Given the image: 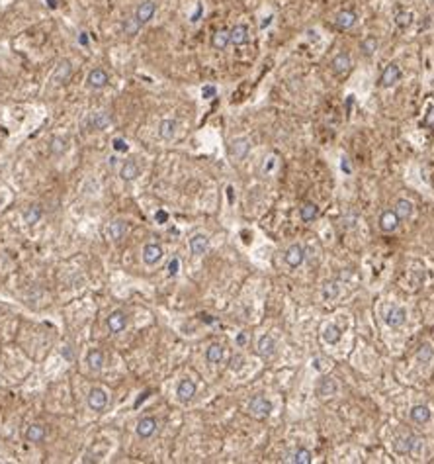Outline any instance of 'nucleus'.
Returning <instances> with one entry per match:
<instances>
[{
  "mask_svg": "<svg viewBox=\"0 0 434 464\" xmlns=\"http://www.w3.org/2000/svg\"><path fill=\"white\" fill-rule=\"evenodd\" d=\"M223 355H225L223 347H221L219 343H211V345L207 347V351H205V360H207L209 364H217V362L223 360Z\"/></svg>",
  "mask_w": 434,
  "mask_h": 464,
  "instance_id": "cd10ccee",
  "label": "nucleus"
},
{
  "mask_svg": "<svg viewBox=\"0 0 434 464\" xmlns=\"http://www.w3.org/2000/svg\"><path fill=\"white\" fill-rule=\"evenodd\" d=\"M127 233V223L126 221H122V219H116V221H112L108 227V235L110 239H114V241H120L124 235Z\"/></svg>",
  "mask_w": 434,
  "mask_h": 464,
  "instance_id": "c85d7f7f",
  "label": "nucleus"
},
{
  "mask_svg": "<svg viewBox=\"0 0 434 464\" xmlns=\"http://www.w3.org/2000/svg\"><path fill=\"white\" fill-rule=\"evenodd\" d=\"M122 28H124V34H126V36H135V34L141 30V24L137 22L135 16H129V18L124 22V26H122Z\"/></svg>",
  "mask_w": 434,
  "mask_h": 464,
  "instance_id": "4c0bfd02",
  "label": "nucleus"
},
{
  "mask_svg": "<svg viewBox=\"0 0 434 464\" xmlns=\"http://www.w3.org/2000/svg\"><path fill=\"white\" fill-rule=\"evenodd\" d=\"M418 446H420V439L415 437V435H409V437H397L395 445H393V450L397 454H411Z\"/></svg>",
  "mask_w": 434,
  "mask_h": 464,
  "instance_id": "7ed1b4c3",
  "label": "nucleus"
},
{
  "mask_svg": "<svg viewBox=\"0 0 434 464\" xmlns=\"http://www.w3.org/2000/svg\"><path fill=\"white\" fill-rule=\"evenodd\" d=\"M411 22H413V14L411 12H399L397 16H395V24H397L399 28H409Z\"/></svg>",
  "mask_w": 434,
  "mask_h": 464,
  "instance_id": "ea45409f",
  "label": "nucleus"
},
{
  "mask_svg": "<svg viewBox=\"0 0 434 464\" xmlns=\"http://www.w3.org/2000/svg\"><path fill=\"white\" fill-rule=\"evenodd\" d=\"M78 43H80L82 47L88 45V34H86V32H80V34H78Z\"/></svg>",
  "mask_w": 434,
  "mask_h": 464,
  "instance_id": "8fccbe9b",
  "label": "nucleus"
},
{
  "mask_svg": "<svg viewBox=\"0 0 434 464\" xmlns=\"http://www.w3.org/2000/svg\"><path fill=\"white\" fill-rule=\"evenodd\" d=\"M249 151H251V141L245 139V137H237V139H233L231 145H229V153H231V157H233L235 161L245 159V157L249 155Z\"/></svg>",
  "mask_w": 434,
  "mask_h": 464,
  "instance_id": "9b49d317",
  "label": "nucleus"
},
{
  "mask_svg": "<svg viewBox=\"0 0 434 464\" xmlns=\"http://www.w3.org/2000/svg\"><path fill=\"white\" fill-rule=\"evenodd\" d=\"M41 215H43V210H41V206H37V204H34V206H30L26 212H24V223H28V225H36L37 221L41 219Z\"/></svg>",
  "mask_w": 434,
  "mask_h": 464,
  "instance_id": "7c9ffc66",
  "label": "nucleus"
},
{
  "mask_svg": "<svg viewBox=\"0 0 434 464\" xmlns=\"http://www.w3.org/2000/svg\"><path fill=\"white\" fill-rule=\"evenodd\" d=\"M266 161H268V163H266V165H264V173H270L272 169H274V167H276V157H268V159H266Z\"/></svg>",
  "mask_w": 434,
  "mask_h": 464,
  "instance_id": "09e8293b",
  "label": "nucleus"
},
{
  "mask_svg": "<svg viewBox=\"0 0 434 464\" xmlns=\"http://www.w3.org/2000/svg\"><path fill=\"white\" fill-rule=\"evenodd\" d=\"M317 214H319V208H317V204H313V202H305V204L301 206V210H299V215H301L303 221H313V219L317 217Z\"/></svg>",
  "mask_w": 434,
  "mask_h": 464,
  "instance_id": "c9c22d12",
  "label": "nucleus"
},
{
  "mask_svg": "<svg viewBox=\"0 0 434 464\" xmlns=\"http://www.w3.org/2000/svg\"><path fill=\"white\" fill-rule=\"evenodd\" d=\"M331 67H333V72H335V74L343 76V74H346V72L352 69V59H350V55L343 51V53H339L335 59H333Z\"/></svg>",
  "mask_w": 434,
  "mask_h": 464,
  "instance_id": "2eb2a0df",
  "label": "nucleus"
},
{
  "mask_svg": "<svg viewBox=\"0 0 434 464\" xmlns=\"http://www.w3.org/2000/svg\"><path fill=\"white\" fill-rule=\"evenodd\" d=\"M432 349L428 347V345H422L420 349H418V353H416V358L418 360H422V362H426V360H430V357H432Z\"/></svg>",
  "mask_w": 434,
  "mask_h": 464,
  "instance_id": "79ce46f5",
  "label": "nucleus"
},
{
  "mask_svg": "<svg viewBox=\"0 0 434 464\" xmlns=\"http://www.w3.org/2000/svg\"><path fill=\"white\" fill-rule=\"evenodd\" d=\"M399 79H401V69H399V65L397 63H389V65L383 69V72H381L380 87L389 89V87H393L395 83H399Z\"/></svg>",
  "mask_w": 434,
  "mask_h": 464,
  "instance_id": "423d86ee",
  "label": "nucleus"
},
{
  "mask_svg": "<svg viewBox=\"0 0 434 464\" xmlns=\"http://www.w3.org/2000/svg\"><path fill=\"white\" fill-rule=\"evenodd\" d=\"M284 259H286V265H288L289 268H297L301 263H303V259H305V251H303L301 245L293 243V245H289L288 247Z\"/></svg>",
  "mask_w": 434,
  "mask_h": 464,
  "instance_id": "f8f14e48",
  "label": "nucleus"
},
{
  "mask_svg": "<svg viewBox=\"0 0 434 464\" xmlns=\"http://www.w3.org/2000/svg\"><path fill=\"white\" fill-rule=\"evenodd\" d=\"M112 124V116L108 112H96L88 118V125L92 129H106Z\"/></svg>",
  "mask_w": 434,
  "mask_h": 464,
  "instance_id": "393cba45",
  "label": "nucleus"
},
{
  "mask_svg": "<svg viewBox=\"0 0 434 464\" xmlns=\"http://www.w3.org/2000/svg\"><path fill=\"white\" fill-rule=\"evenodd\" d=\"M112 147H114V151H116V153H126L127 149H129L127 141L126 139H122V137H116V139L112 141Z\"/></svg>",
  "mask_w": 434,
  "mask_h": 464,
  "instance_id": "37998d69",
  "label": "nucleus"
},
{
  "mask_svg": "<svg viewBox=\"0 0 434 464\" xmlns=\"http://www.w3.org/2000/svg\"><path fill=\"white\" fill-rule=\"evenodd\" d=\"M256 353H258V357L268 360V358L276 353V341L272 339L270 335H262V337L258 339V345H256Z\"/></svg>",
  "mask_w": 434,
  "mask_h": 464,
  "instance_id": "f3484780",
  "label": "nucleus"
},
{
  "mask_svg": "<svg viewBox=\"0 0 434 464\" xmlns=\"http://www.w3.org/2000/svg\"><path fill=\"white\" fill-rule=\"evenodd\" d=\"M139 175H141V169H139V165L135 161H126L122 165V169H120V179L126 180V182L135 180Z\"/></svg>",
  "mask_w": 434,
  "mask_h": 464,
  "instance_id": "4be33fe9",
  "label": "nucleus"
},
{
  "mask_svg": "<svg viewBox=\"0 0 434 464\" xmlns=\"http://www.w3.org/2000/svg\"><path fill=\"white\" fill-rule=\"evenodd\" d=\"M215 94H217V89L215 87H211V85H207V87H203V89H201V96H203V98H207V100H209V98H213Z\"/></svg>",
  "mask_w": 434,
  "mask_h": 464,
  "instance_id": "49530a36",
  "label": "nucleus"
},
{
  "mask_svg": "<svg viewBox=\"0 0 434 464\" xmlns=\"http://www.w3.org/2000/svg\"><path fill=\"white\" fill-rule=\"evenodd\" d=\"M337 390H339V384L333 380V378H329V376H325L323 380H321V386H319V394L323 396V398H331V396H335L337 394Z\"/></svg>",
  "mask_w": 434,
  "mask_h": 464,
  "instance_id": "473e14b6",
  "label": "nucleus"
},
{
  "mask_svg": "<svg viewBox=\"0 0 434 464\" xmlns=\"http://www.w3.org/2000/svg\"><path fill=\"white\" fill-rule=\"evenodd\" d=\"M249 413L254 419H266L272 413V402L264 396H254L249 402Z\"/></svg>",
  "mask_w": 434,
  "mask_h": 464,
  "instance_id": "f257e3e1",
  "label": "nucleus"
},
{
  "mask_svg": "<svg viewBox=\"0 0 434 464\" xmlns=\"http://www.w3.org/2000/svg\"><path fill=\"white\" fill-rule=\"evenodd\" d=\"M176 396H178V400H180L182 404H188V402L196 396V384H194L190 378L180 380V384H178V388H176Z\"/></svg>",
  "mask_w": 434,
  "mask_h": 464,
  "instance_id": "dca6fc26",
  "label": "nucleus"
},
{
  "mask_svg": "<svg viewBox=\"0 0 434 464\" xmlns=\"http://www.w3.org/2000/svg\"><path fill=\"white\" fill-rule=\"evenodd\" d=\"M155 12H157V4L153 2V0H145V2H141L139 6H137V10H135V18H137V22L141 24V26H145L147 22H151L153 20V16H155Z\"/></svg>",
  "mask_w": 434,
  "mask_h": 464,
  "instance_id": "1a4fd4ad",
  "label": "nucleus"
},
{
  "mask_svg": "<svg viewBox=\"0 0 434 464\" xmlns=\"http://www.w3.org/2000/svg\"><path fill=\"white\" fill-rule=\"evenodd\" d=\"M201 12H203V6H201V4H198V8H196V12L192 14V18H190V20H192V22L196 24V22H198V20H199V16H201Z\"/></svg>",
  "mask_w": 434,
  "mask_h": 464,
  "instance_id": "3c124183",
  "label": "nucleus"
},
{
  "mask_svg": "<svg viewBox=\"0 0 434 464\" xmlns=\"http://www.w3.org/2000/svg\"><path fill=\"white\" fill-rule=\"evenodd\" d=\"M426 125H428V127H434V108L428 112V116H426Z\"/></svg>",
  "mask_w": 434,
  "mask_h": 464,
  "instance_id": "603ef678",
  "label": "nucleus"
},
{
  "mask_svg": "<svg viewBox=\"0 0 434 464\" xmlns=\"http://www.w3.org/2000/svg\"><path fill=\"white\" fill-rule=\"evenodd\" d=\"M155 219H157V223H166V221H168V214H166L164 210H157Z\"/></svg>",
  "mask_w": 434,
  "mask_h": 464,
  "instance_id": "de8ad7c7",
  "label": "nucleus"
},
{
  "mask_svg": "<svg viewBox=\"0 0 434 464\" xmlns=\"http://www.w3.org/2000/svg\"><path fill=\"white\" fill-rule=\"evenodd\" d=\"M343 169H344V173H350V167H348V163L346 161H343Z\"/></svg>",
  "mask_w": 434,
  "mask_h": 464,
  "instance_id": "6e6d98bb",
  "label": "nucleus"
},
{
  "mask_svg": "<svg viewBox=\"0 0 434 464\" xmlns=\"http://www.w3.org/2000/svg\"><path fill=\"white\" fill-rule=\"evenodd\" d=\"M86 404H88V408H90L92 411H96V413H100V411L106 410V406H108V394H106V390H102V388H92L90 392H88V396H86Z\"/></svg>",
  "mask_w": 434,
  "mask_h": 464,
  "instance_id": "f03ea898",
  "label": "nucleus"
},
{
  "mask_svg": "<svg viewBox=\"0 0 434 464\" xmlns=\"http://www.w3.org/2000/svg\"><path fill=\"white\" fill-rule=\"evenodd\" d=\"M341 296V288H339V282L337 280H327L323 284V298L327 302H333Z\"/></svg>",
  "mask_w": 434,
  "mask_h": 464,
  "instance_id": "2f4dec72",
  "label": "nucleus"
},
{
  "mask_svg": "<svg viewBox=\"0 0 434 464\" xmlns=\"http://www.w3.org/2000/svg\"><path fill=\"white\" fill-rule=\"evenodd\" d=\"M86 364L90 366L92 370H100V368L104 366V353H102L100 349H92V351H88V355H86Z\"/></svg>",
  "mask_w": 434,
  "mask_h": 464,
  "instance_id": "c756f323",
  "label": "nucleus"
},
{
  "mask_svg": "<svg viewBox=\"0 0 434 464\" xmlns=\"http://www.w3.org/2000/svg\"><path fill=\"white\" fill-rule=\"evenodd\" d=\"M249 339H251V335H249V331H241L239 335H237V339H235V343H237V347H247L249 345Z\"/></svg>",
  "mask_w": 434,
  "mask_h": 464,
  "instance_id": "c03bdc74",
  "label": "nucleus"
},
{
  "mask_svg": "<svg viewBox=\"0 0 434 464\" xmlns=\"http://www.w3.org/2000/svg\"><path fill=\"white\" fill-rule=\"evenodd\" d=\"M432 4H434V0H432Z\"/></svg>",
  "mask_w": 434,
  "mask_h": 464,
  "instance_id": "13d9d810",
  "label": "nucleus"
},
{
  "mask_svg": "<svg viewBox=\"0 0 434 464\" xmlns=\"http://www.w3.org/2000/svg\"><path fill=\"white\" fill-rule=\"evenodd\" d=\"M229 45V30H217L215 34H213V37H211V47H215V49H225Z\"/></svg>",
  "mask_w": 434,
  "mask_h": 464,
  "instance_id": "72a5a7b5",
  "label": "nucleus"
},
{
  "mask_svg": "<svg viewBox=\"0 0 434 464\" xmlns=\"http://www.w3.org/2000/svg\"><path fill=\"white\" fill-rule=\"evenodd\" d=\"M178 270H180V261L174 257V259L168 263V274H170V276H176V274H178Z\"/></svg>",
  "mask_w": 434,
  "mask_h": 464,
  "instance_id": "a18cd8bd",
  "label": "nucleus"
},
{
  "mask_svg": "<svg viewBox=\"0 0 434 464\" xmlns=\"http://www.w3.org/2000/svg\"><path fill=\"white\" fill-rule=\"evenodd\" d=\"M413 210H415V206H413V202L411 200H405V198H399L397 204H395V215H397L399 221H405V219H409L411 215H413Z\"/></svg>",
  "mask_w": 434,
  "mask_h": 464,
  "instance_id": "5701e85b",
  "label": "nucleus"
},
{
  "mask_svg": "<svg viewBox=\"0 0 434 464\" xmlns=\"http://www.w3.org/2000/svg\"><path fill=\"white\" fill-rule=\"evenodd\" d=\"M360 51L366 55V57L376 53V51H378V37H374V36L364 37L360 41Z\"/></svg>",
  "mask_w": 434,
  "mask_h": 464,
  "instance_id": "f704fd0d",
  "label": "nucleus"
},
{
  "mask_svg": "<svg viewBox=\"0 0 434 464\" xmlns=\"http://www.w3.org/2000/svg\"><path fill=\"white\" fill-rule=\"evenodd\" d=\"M229 43H233L237 47L247 45L249 43V28L243 24H237L235 28L229 30Z\"/></svg>",
  "mask_w": 434,
  "mask_h": 464,
  "instance_id": "4468645a",
  "label": "nucleus"
},
{
  "mask_svg": "<svg viewBox=\"0 0 434 464\" xmlns=\"http://www.w3.org/2000/svg\"><path fill=\"white\" fill-rule=\"evenodd\" d=\"M270 20H272L270 16H268V18H264V22H262V26H268V24H270Z\"/></svg>",
  "mask_w": 434,
  "mask_h": 464,
  "instance_id": "4d7b16f0",
  "label": "nucleus"
},
{
  "mask_svg": "<svg viewBox=\"0 0 434 464\" xmlns=\"http://www.w3.org/2000/svg\"><path fill=\"white\" fill-rule=\"evenodd\" d=\"M71 61H67V59H63V61H59V65H57V69H55L53 72V83L55 85H63V83H67L69 81V76H71Z\"/></svg>",
  "mask_w": 434,
  "mask_h": 464,
  "instance_id": "412c9836",
  "label": "nucleus"
},
{
  "mask_svg": "<svg viewBox=\"0 0 434 464\" xmlns=\"http://www.w3.org/2000/svg\"><path fill=\"white\" fill-rule=\"evenodd\" d=\"M176 129H178V124L174 120H163L159 124V137L164 139V141H170V139H174Z\"/></svg>",
  "mask_w": 434,
  "mask_h": 464,
  "instance_id": "b1692460",
  "label": "nucleus"
},
{
  "mask_svg": "<svg viewBox=\"0 0 434 464\" xmlns=\"http://www.w3.org/2000/svg\"><path fill=\"white\" fill-rule=\"evenodd\" d=\"M159 429V423L155 417H143L137 421V427H135V433L139 439H151Z\"/></svg>",
  "mask_w": 434,
  "mask_h": 464,
  "instance_id": "0eeeda50",
  "label": "nucleus"
},
{
  "mask_svg": "<svg viewBox=\"0 0 434 464\" xmlns=\"http://www.w3.org/2000/svg\"><path fill=\"white\" fill-rule=\"evenodd\" d=\"M409 415H411V421L416 423V425H424V423H428V421H430V417H432L430 408H428V406H424V404H416V406H413Z\"/></svg>",
  "mask_w": 434,
  "mask_h": 464,
  "instance_id": "ddd939ff",
  "label": "nucleus"
},
{
  "mask_svg": "<svg viewBox=\"0 0 434 464\" xmlns=\"http://www.w3.org/2000/svg\"><path fill=\"white\" fill-rule=\"evenodd\" d=\"M207 247H209V239H207L205 233L192 235V239H190V251H192V255L199 257V255H203L207 251Z\"/></svg>",
  "mask_w": 434,
  "mask_h": 464,
  "instance_id": "aec40b11",
  "label": "nucleus"
},
{
  "mask_svg": "<svg viewBox=\"0 0 434 464\" xmlns=\"http://www.w3.org/2000/svg\"><path fill=\"white\" fill-rule=\"evenodd\" d=\"M354 24H356V12H352V10H341L335 16V26L339 30H350V28H354Z\"/></svg>",
  "mask_w": 434,
  "mask_h": 464,
  "instance_id": "6ab92c4d",
  "label": "nucleus"
},
{
  "mask_svg": "<svg viewBox=\"0 0 434 464\" xmlns=\"http://www.w3.org/2000/svg\"><path fill=\"white\" fill-rule=\"evenodd\" d=\"M341 337H343V329H341L337 323H329V325H325V329H323V339H325L329 345H337V343L341 341Z\"/></svg>",
  "mask_w": 434,
  "mask_h": 464,
  "instance_id": "bb28decb",
  "label": "nucleus"
},
{
  "mask_svg": "<svg viewBox=\"0 0 434 464\" xmlns=\"http://www.w3.org/2000/svg\"><path fill=\"white\" fill-rule=\"evenodd\" d=\"M47 6H49L51 10H55V8L59 6V2H57V0H47Z\"/></svg>",
  "mask_w": 434,
  "mask_h": 464,
  "instance_id": "864d4df0",
  "label": "nucleus"
},
{
  "mask_svg": "<svg viewBox=\"0 0 434 464\" xmlns=\"http://www.w3.org/2000/svg\"><path fill=\"white\" fill-rule=\"evenodd\" d=\"M163 247L157 245V243H147L143 247V263L149 265V267H155L163 261Z\"/></svg>",
  "mask_w": 434,
  "mask_h": 464,
  "instance_id": "39448f33",
  "label": "nucleus"
},
{
  "mask_svg": "<svg viewBox=\"0 0 434 464\" xmlns=\"http://www.w3.org/2000/svg\"><path fill=\"white\" fill-rule=\"evenodd\" d=\"M399 225V219L397 215H395V212L393 210H385V212H381L380 215V229L383 233H391L395 231Z\"/></svg>",
  "mask_w": 434,
  "mask_h": 464,
  "instance_id": "a211bd4d",
  "label": "nucleus"
},
{
  "mask_svg": "<svg viewBox=\"0 0 434 464\" xmlns=\"http://www.w3.org/2000/svg\"><path fill=\"white\" fill-rule=\"evenodd\" d=\"M63 355H65V358H72V353L69 351V349H65V351H63Z\"/></svg>",
  "mask_w": 434,
  "mask_h": 464,
  "instance_id": "5fc2aeb1",
  "label": "nucleus"
},
{
  "mask_svg": "<svg viewBox=\"0 0 434 464\" xmlns=\"http://www.w3.org/2000/svg\"><path fill=\"white\" fill-rule=\"evenodd\" d=\"M293 464H309L311 462V450H307L305 446H299L293 454H291V458H289Z\"/></svg>",
  "mask_w": 434,
  "mask_h": 464,
  "instance_id": "e433bc0d",
  "label": "nucleus"
},
{
  "mask_svg": "<svg viewBox=\"0 0 434 464\" xmlns=\"http://www.w3.org/2000/svg\"><path fill=\"white\" fill-rule=\"evenodd\" d=\"M45 427L43 425H39V423H34V425H30V427L26 429V433H24V437H26V441L28 443H41L43 439H45Z\"/></svg>",
  "mask_w": 434,
  "mask_h": 464,
  "instance_id": "a878e982",
  "label": "nucleus"
},
{
  "mask_svg": "<svg viewBox=\"0 0 434 464\" xmlns=\"http://www.w3.org/2000/svg\"><path fill=\"white\" fill-rule=\"evenodd\" d=\"M49 151H51L53 155H57V157H61V155L67 151V139H63V137H53V139H51V145H49Z\"/></svg>",
  "mask_w": 434,
  "mask_h": 464,
  "instance_id": "58836bf2",
  "label": "nucleus"
},
{
  "mask_svg": "<svg viewBox=\"0 0 434 464\" xmlns=\"http://www.w3.org/2000/svg\"><path fill=\"white\" fill-rule=\"evenodd\" d=\"M108 83H110V74L104 69H92L88 72V76H86V85L92 90L104 89V87H108Z\"/></svg>",
  "mask_w": 434,
  "mask_h": 464,
  "instance_id": "6e6552de",
  "label": "nucleus"
},
{
  "mask_svg": "<svg viewBox=\"0 0 434 464\" xmlns=\"http://www.w3.org/2000/svg\"><path fill=\"white\" fill-rule=\"evenodd\" d=\"M405 322H407V310H405V307H401V305H391V307L387 310V314H385V323H387L389 327L399 329V327L405 325Z\"/></svg>",
  "mask_w": 434,
  "mask_h": 464,
  "instance_id": "20e7f679",
  "label": "nucleus"
},
{
  "mask_svg": "<svg viewBox=\"0 0 434 464\" xmlns=\"http://www.w3.org/2000/svg\"><path fill=\"white\" fill-rule=\"evenodd\" d=\"M127 327V314L124 310H114L108 316V329L112 333H122Z\"/></svg>",
  "mask_w": 434,
  "mask_h": 464,
  "instance_id": "9d476101",
  "label": "nucleus"
},
{
  "mask_svg": "<svg viewBox=\"0 0 434 464\" xmlns=\"http://www.w3.org/2000/svg\"><path fill=\"white\" fill-rule=\"evenodd\" d=\"M245 362H247V358L243 357V355H233L231 360H229V368L235 370V372H239V370L245 366Z\"/></svg>",
  "mask_w": 434,
  "mask_h": 464,
  "instance_id": "a19ab883",
  "label": "nucleus"
}]
</instances>
